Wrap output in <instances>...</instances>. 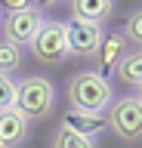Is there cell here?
<instances>
[{"mask_svg": "<svg viewBox=\"0 0 142 148\" xmlns=\"http://www.w3.org/2000/svg\"><path fill=\"white\" fill-rule=\"evenodd\" d=\"M0 148H3V145H0Z\"/></svg>", "mask_w": 142, "mask_h": 148, "instance_id": "obj_19", "label": "cell"}, {"mask_svg": "<svg viewBox=\"0 0 142 148\" xmlns=\"http://www.w3.org/2000/svg\"><path fill=\"white\" fill-rule=\"evenodd\" d=\"M130 53V43L121 37V31H105V37H102V49H99V68L102 71L99 74H108V71H114V65L121 62L123 56Z\"/></svg>", "mask_w": 142, "mask_h": 148, "instance_id": "obj_11", "label": "cell"}, {"mask_svg": "<svg viewBox=\"0 0 142 148\" xmlns=\"http://www.w3.org/2000/svg\"><path fill=\"white\" fill-rule=\"evenodd\" d=\"M105 28L93 22H65V40H68V56H80V59H96L102 49Z\"/></svg>", "mask_w": 142, "mask_h": 148, "instance_id": "obj_6", "label": "cell"}, {"mask_svg": "<svg viewBox=\"0 0 142 148\" xmlns=\"http://www.w3.org/2000/svg\"><path fill=\"white\" fill-rule=\"evenodd\" d=\"M68 9H71V18H74V22L102 25V22H108V16H111L114 0H68Z\"/></svg>", "mask_w": 142, "mask_h": 148, "instance_id": "obj_9", "label": "cell"}, {"mask_svg": "<svg viewBox=\"0 0 142 148\" xmlns=\"http://www.w3.org/2000/svg\"><path fill=\"white\" fill-rule=\"evenodd\" d=\"M31 6H34V0H0V12H22Z\"/></svg>", "mask_w": 142, "mask_h": 148, "instance_id": "obj_16", "label": "cell"}, {"mask_svg": "<svg viewBox=\"0 0 142 148\" xmlns=\"http://www.w3.org/2000/svg\"><path fill=\"white\" fill-rule=\"evenodd\" d=\"M31 133V120L19 108L0 111V145L3 148H19Z\"/></svg>", "mask_w": 142, "mask_h": 148, "instance_id": "obj_7", "label": "cell"}, {"mask_svg": "<svg viewBox=\"0 0 142 148\" xmlns=\"http://www.w3.org/2000/svg\"><path fill=\"white\" fill-rule=\"evenodd\" d=\"M111 74L123 83V86H127V90L139 92V86H142V53H139V46H133L130 53H127L121 62L114 65Z\"/></svg>", "mask_w": 142, "mask_h": 148, "instance_id": "obj_10", "label": "cell"}, {"mask_svg": "<svg viewBox=\"0 0 142 148\" xmlns=\"http://www.w3.org/2000/svg\"><path fill=\"white\" fill-rule=\"evenodd\" d=\"M121 37L127 40V43H142V12H139V9H133L130 16H127Z\"/></svg>", "mask_w": 142, "mask_h": 148, "instance_id": "obj_14", "label": "cell"}, {"mask_svg": "<svg viewBox=\"0 0 142 148\" xmlns=\"http://www.w3.org/2000/svg\"><path fill=\"white\" fill-rule=\"evenodd\" d=\"M6 108H16V80L0 74V111Z\"/></svg>", "mask_w": 142, "mask_h": 148, "instance_id": "obj_15", "label": "cell"}, {"mask_svg": "<svg viewBox=\"0 0 142 148\" xmlns=\"http://www.w3.org/2000/svg\"><path fill=\"white\" fill-rule=\"evenodd\" d=\"M22 62H25V49L0 37V74L12 77V71H19Z\"/></svg>", "mask_w": 142, "mask_h": 148, "instance_id": "obj_13", "label": "cell"}, {"mask_svg": "<svg viewBox=\"0 0 142 148\" xmlns=\"http://www.w3.org/2000/svg\"><path fill=\"white\" fill-rule=\"evenodd\" d=\"M16 108L28 120L53 117L56 111V83L47 74H25L16 80Z\"/></svg>", "mask_w": 142, "mask_h": 148, "instance_id": "obj_2", "label": "cell"}, {"mask_svg": "<svg viewBox=\"0 0 142 148\" xmlns=\"http://www.w3.org/2000/svg\"><path fill=\"white\" fill-rule=\"evenodd\" d=\"M0 16H3V12H0Z\"/></svg>", "mask_w": 142, "mask_h": 148, "instance_id": "obj_18", "label": "cell"}, {"mask_svg": "<svg viewBox=\"0 0 142 148\" xmlns=\"http://www.w3.org/2000/svg\"><path fill=\"white\" fill-rule=\"evenodd\" d=\"M65 96L71 102L74 111H96V114H105L108 105L114 102V90L111 80L99 71H77L68 77Z\"/></svg>", "mask_w": 142, "mask_h": 148, "instance_id": "obj_1", "label": "cell"}, {"mask_svg": "<svg viewBox=\"0 0 142 148\" xmlns=\"http://www.w3.org/2000/svg\"><path fill=\"white\" fill-rule=\"evenodd\" d=\"M62 127L74 130V133H80V136H86V139H96L99 133L108 130V120H105V114H96V111H74V108H68L65 117H62Z\"/></svg>", "mask_w": 142, "mask_h": 148, "instance_id": "obj_8", "label": "cell"}, {"mask_svg": "<svg viewBox=\"0 0 142 148\" xmlns=\"http://www.w3.org/2000/svg\"><path fill=\"white\" fill-rule=\"evenodd\" d=\"M108 130L121 142H139L142 139V96L139 92H127L121 99H114L105 111Z\"/></svg>", "mask_w": 142, "mask_h": 148, "instance_id": "obj_3", "label": "cell"}, {"mask_svg": "<svg viewBox=\"0 0 142 148\" xmlns=\"http://www.w3.org/2000/svg\"><path fill=\"white\" fill-rule=\"evenodd\" d=\"M34 62L40 65H62L68 59V40H65V22L62 18H43L37 37L28 43Z\"/></svg>", "mask_w": 142, "mask_h": 148, "instance_id": "obj_4", "label": "cell"}, {"mask_svg": "<svg viewBox=\"0 0 142 148\" xmlns=\"http://www.w3.org/2000/svg\"><path fill=\"white\" fill-rule=\"evenodd\" d=\"M43 12L40 9H22V12H6V16H0V37L3 40H10L16 46H28L34 37H37L40 25H43Z\"/></svg>", "mask_w": 142, "mask_h": 148, "instance_id": "obj_5", "label": "cell"}, {"mask_svg": "<svg viewBox=\"0 0 142 148\" xmlns=\"http://www.w3.org/2000/svg\"><path fill=\"white\" fill-rule=\"evenodd\" d=\"M49 148H96V139H86V136L59 123L53 130V136H49Z\"/></svg>", "mask_w": 142, "mask_h": 148, "instance_id": "obj_12", "label": "cell"}, {"mask_svg": "<svg viewBox=\"0 0 142 148\" xmlns=\"http://www.w3.org/2000/svg\"><path fill=\"white\" fill-rule=\"evenodd\" d=\"M59 3H62V0H34V9H40V12H43V9L59 6Z\"/></svg>", "mask_w": 142, "mask_h": 148, "instance_id": "obj_17", "label": "cell"}]
</instances>
